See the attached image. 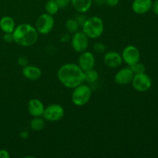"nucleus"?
Returning <instances> with one entry per match:
<instances>
[{"mask_svg":"<svg viewBox=\"0 0 158 158\" xmlns=\"http://www.w3.org/2000/svg\"><path fill=\"white\" fill-rule=\"evenodd\" d=\"M57 77L66 88L73 89L84 83V71L75 63H66L60 67Z\"/></svg>","mask_w":158,"mask_h":158,"instance_id":"nucleus-1","label":"nucleus"},{"mask_svg":"<svg viewBox=\"0 0 158 158\" xmlns=\"http://www.w3.org/2000/svg\"><path fill=\"white\" fill-rule=\"evenodd\" d=\"M13 42L23 47H29L36 43L38 32L32 25L23 23L19 25L12 32Z\"/></svg>","mask_w":158,"mask_h":158,"instance_id":"nucleus-2","label":"nucleus"},{"mask_svg":"<svg viewBox=\"0 0 158 158\" xmlns=\"http://www.w3.org/2000/svg\"><path fill=\"white\" fill-rule=\"evenodd\" d=\"M83 32L90 39H97L101 36L104 31V23L101 18L92 16L87 19L82 26Z\"/></svg>","mask_w":158,"mask_h":158,"instance_id":"nucleus-3","label":"nucleus"},{"mask_svg":"<svg viewBox=\"0 0 158 158\" xmlns=\"http://www.w3.org/2000/svg\"><path fill=\"white\" fill-rule=\"evenodd\" d=\"M91 96H92L91 88L88 85L82 83L80 86L73 88L71 100L75 106H83L89 101Z\"/></svg>","mask_w":158,"mask_h":158,"instance_id":"nucleus-4","label":"nucleus"},{"mask_svg":"<svg viewBox=\"0 0 158 158\" xmlns=\"http://www.w3.org/2000/svg\"><path fill=\"white\" fill-rule=\"evenodd\" d=\"M54 25H55V20L53 15L44 13L40 15L37 19L35 23V29L38 33L42 35H47L52 32Z\"/></svg>","mask_w":158,"mask_h":158,"instance_id":"nucleus-5","label":"nucleus"},{"mask_svg":"<svg viewBox=\"0 0 158 158\" xmlns=\"http://www.w3.org/2000/svg\"><path fill=\"white\" fill-rule=\"evenodd\" d=\"M64 114V108L61 105L52 103L45 107L43 117L49 122H56L61 120Z\"/></svg>","mask_w":158,"mask_h":158,"instance_id":"nucleus-6","label":"nucleus"},{"mask_svg":"<svg viewBox=\"0 0 158 158\" xmlns=\"http://www.w3.org/2000/svg\"><path fill=\"white\" fill-rule=\"evenodd\" d=\"M133 88L137 92H146L152 86V80L151 77L147 75L145 73H143L134 74L131 81Z\"/></svg>","mask_w":158,"mask_h":158,"instance_id":"nucleus-7","label":"nucleus"},{"mask_svg":"<svg viewBox=\"0 0 158 158\" xmlns=\"http://www.w3.org/2000/svg\"><path fill=\"white\" fill-rule=\"evenodd\" d=\"M71 44L75 52L81 53L87 49L88 46H89V37L83 31L81 32L77 31L73 35Z\"/></svg>","mask_w":158,"mask_h":158,"instance_id":"nucleus-8","label":"nucleus"},{"mask_svg":"<svg viewBox=\"0 0 158 158\" xmlns=\"http://www.w3.org/2000/svg\"><path fill=\"white\" fill-rule=\"evenodd\" d=\"M121 56L123 61H124L125 63L130 66L140 62V50L138 48L132 45L126 46L123 49Z\"/></svg>","mask_w":158,"mask_h":158,"instance_id":"nucleus-9","label":"nucleus"},{"mask_svg":"<svg viewBox=\"0 0 158 158\" xmlns=\"http://www.w3.org/2000/svg\"><path fill=\"white\" fill-rule=\"evenodd\" d=\"M78 65L84 72L94 69L95 66V56L91 52L84 51L79 56Z\"/></svg>","mask_w":158,"mask_h":158,"instance_id":"nucleus-10","label":"nucleus"},{"mask_svg":"<svg viewBox=\"0 0 158 158\" xmlns=\"http://www.w3.org/2000/svg\"><path fill=\"white\" fill-rule=\"evenodd\" d=\"M103 63L107 67L115 69L121 66L123 63L121 54L116 51H110L103 56Z\"/></svg>","mask_w":158,"mask_h":158,"instance_id":"nucleus-11","label":"nucleus"},{"mask_svg":"<svg viewBox=\"0 0 158 158\" xmlns=\"http://www.w3.org/2000/svg\"><path fill=\"white\" fill-rule=\"evenodd\" d=\"M134 74L131 69V68H123L120 69L114 77V81L116 83L120 86H124L131 83Z\"/></svg>","mask_w":158,"mask_h":158,"instance_id":"nucleus-12","label":"nucleus"},{"mask_svg":"<svg viewBox=\"0 0 158 158\" xmlns=\"http://www.w3.org/2000/svg\"><path fill=\"white\" fill-rule=\"evenodd\" d=\"M152 4V0H134L132 3V10L134 13L143 15L151 10Z\"/></svg>","mask_w":158,"mask_h":158,"instance_id":"nucleus-13","label":"nucleus"},{"mask_svg":"<svg viewBox=\"0 0 158 158\" xmlns=\"http://www.w3.org/2000/svg\"><path fill=\"white\" fill-rule=\"evenodd\" d=\"M28 111L32 117H43L45 106L41 100L38 99H32L28 103Z\"/></svg>","mask_w":158,"mask_h":158,"instance_id":"nucleus-14","label":"nucleus"},{"mask_svg":"<svg viewBox=\"0 0 158 158\" xmlns=\"http://www.w3.org/2000/svg\"><path fill=\"white\" fill-rule=\"evenodd\" d=\"M23 75L29 80H37L41 77L42 71L39 67L32 65H27L23 67Z\"/></svg>","mask_w":158,"mask_h":158,"instance_id":"nucleus-15","label":"nucleus"},{"mask_svg":"<svg viewBox=\"0 0 158 158\" xmlns=\"http://www.w3.org/2000/svg\"><path fill=\"white\" fill-rule=\"evenodd\" d=\"M92 3L93 0H71V4L79 13L88 12L92 6Z\"/></svg>","mask_w":158,"mask_h":158,"instance_id":"nucleus-16","label":"nucleus"},{"mask_svg":"<svg viewBox=\"0 0 158 158\" xmlns=\"http://www.w3.org/2000/svg\"><path fill=\"white\" fill-rule=\"evenodd\" d=\"M15 28V21L11 16H3L0 19V29L4 33H12Z\"/></svg>","mask_w":158,"mask_h":158,"instance_id":"nucleus-17","label":"nucleus"},{"mask_svg":"<svg viewBox=\"0 0 158 158\" xmlns=\"http://www.w3.org/2000/svg\"><path fill=\"white\" fill-rule=\"evenodd\" d=\"M60 6L57 4L56 0H48L45 4V10L46 13L51 15H54L60 10Z\"/></svg>","mask_w":158,"mask_h":158,"instance_id":"nucleus-18","label":"nucleus"},{"mask_svg":"<svg viewBox=\"0 0 158 158\" xmlns=\"http://www.w3.org/2000/svg\"><path fill=\"white\" fill-rule=\"evenodd\" d=\"M99 79V74L97 70L94 69H89L84 72V82L92 84L96 83Z\"/></svg>","mask_w":158,"mask_h":158,"instance_id":"nucleus-19","label":"nucleus"},{"mask_svg":"<svg viewBox=\"0 0 158 158\" xmlns=\"http://www.w3.org/2000/svg\"><path fill=\"white\" fill-rule=\"evenodd\" d=\"M31 129L35 131H40L45 127V119L42 117H34L30 122Z\"/></svg>","mask_w":158,"mask_h":158,"instance_id":"nucleus-20","label":"nucleus"},{"mask_svg":"<svg viewBox=\"0 0 158 158\" xmlns=\"http://www.w3.org/2000/svg\"><path fill=\"white\" fill-rule=\"evenodd\" d=\"M65 26H66V30L68 31L70 33H75L78 31L79 26L80 25L78 24L77 20L74 19H69L66 22V24H65Z\"/></svg>","mask_w":158,"mask_h":158,"instance_id":"nucleus-21","label":"nucleus"},{"mask_svg":"<svg viewBox=\"0 0 158 158\" xmlns=\"http://www.w3.org/2000/svg\"><path fill=\"white\" fill-rule=\"evenodd\" d=\"M130 68H131V69L132 70V72L134 73V74L143 73H145V71H146V67H145V66L143 63H140V62L131 66Z\"/></svg>","mask_w":158,"mask_h":158,"instance_id":"nucleus-22","label":"nucleus"},{"mask_svg":"<svg viewBox=\"0 0 158 158\" xmlns=\"http://www.w3.org/2000/svg\"><path fill=\"white\" fill-rule=\"evenodd\" d=\"M94 50L97 53H103L106 51V46L103 43H97L94 45Z\"/></svg>","mask_w":158,"mask_h":158,"instance_id":"nucleus-23","label":"nucleus"},{"mask_svg":"<svg viewBox=\"0 0 158 158\" xmlns=\"http://www.w3.org/2000/svg\"><path fill=\"white\" fill-rule=\"evenodd\" d=\"M75 19L77 20V23H78V24L80 25V26H82L83 24H84V23L86 22V20L87 19H86V15H83V13H80V14H78V15H76Z\"/></svg>","mask_w":158,"mask_h":158,"instance_id":"nucleus-24","label":"nucleus"},{"mask_svg":"<svg viewBox=\"0 0 158 158\" xmlns=\"http://www.w3.org/2000/svg\"><path fill=\"white\" fill-rule=\"evenodd\" d=\"M18 63L20 66L24 67V66L29 65V60H28V58L26 56H21L19 57Z\"/></svg>","mask_w":158,"mask_h":158,"instance_id":"nucleus-25","label":"nucleus"},{"mask_svg":"<svg viewBox=\"0 0 158 158\" xmlns=\"http://www.w3.org/2000/svg\"><path fill=\"white\" fill-rule=\"evenodd\" d=\"M60 9H63L69 6L71 3V0H56Z\"/></svg>","mask_w":158,"mask_h":158,"instance_id":"nucleus-26","label":"nucleus"},{"mask_svg":"<svg viewBox=\"0 0 158 158\" xmlns=\"http://www.w3.org/2000/svg\"><path fill=\"white\" fill-rule=\"evenodd\" d=\"M3 40L6 43H10L13 42V36H12V33H5L3 35Z\"/></svg>","mask_w":158,"mask_h":158,"instance_id":"nucleus-27","label":"nucleus"},{"mask_svg":"<svg viewBox=\"0 0 158 158\" xmlns=\"http://www.w3.org/2000/svg\"><path fill=\"white\" fill-rule=\"evenodd\" d=\"M120 2V0H105V5L110 7H114V6H117Z\"/></svg>","mask_w":158,"mask_h":158,"instance_id":"nucleus-28","label":"nucleus"},{"mask_svg":"<svg viewBox=\"0 0 158 158\" xmlns=\"http://www.w3.org/2000/svg\"><path fill=\"white\" fill-rule=\"evenodd\" d=\"M10 154L8 151L4 149H0V158H9Z\"/></svg>","mask_w":158,"mask_h":158,"instance_id":"nucleus-29","label":"nucleus"},{"mask_svg":"<svg viewBox=\"0 0 158 158\" xmlns=\"http://www.w3.org/2000/svg\"><path fill=\"white\" fill-rule=\"evenodd\" d=\"M151 9H153V12H154L156 15H158V0H155V1L153 2L152 8H151Z\"/></svg>","mask_w":158,"mask_h":158,"instance_id":"nucleus-30","label":"nucleus"},{"mask_svg":"<svg viewBox=\"0 0 158 158\" xmlns=\"http://www.w3.org/2000/svg\"><path fill=\"white\" fill-rule=\"evenodd\" d=\"M93 2H94V3L98 6H101L105 5V0H93Z\"/></svg>","mask_w":158,"mask_h":158,"instance_id":"nucleus-31","label":"nucleus"}]
</instances>
